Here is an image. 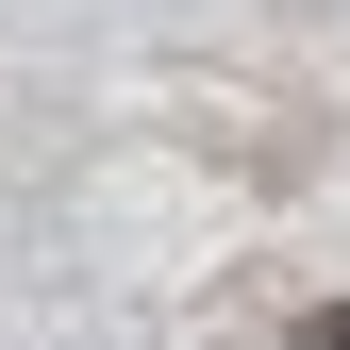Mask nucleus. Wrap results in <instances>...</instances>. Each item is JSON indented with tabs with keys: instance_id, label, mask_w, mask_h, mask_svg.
<instances>
[{
	"instance_id": "f257e3e1",
	"label": "nucleus",
	"mask_w": 350,
	"mask_h": 350,
	"mask_svg": "<svg viewBox=\"0 0 350 350\" xmlns=\"http://www.w3.org/2000/svg\"><path fill=\"white\" fill-rule=\"evenodd\" d=\"M300 350H350V300H317V317H300Z\"/></svg>"
}]
</instances>
